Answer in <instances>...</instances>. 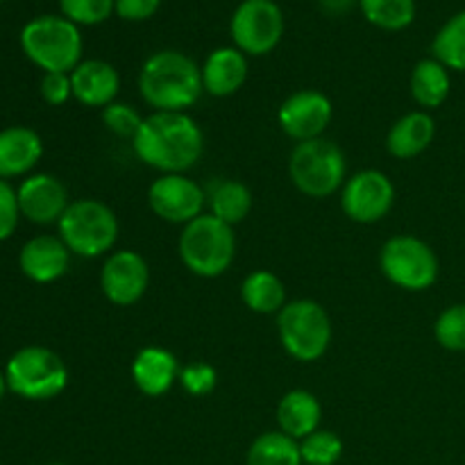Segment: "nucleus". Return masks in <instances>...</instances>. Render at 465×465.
Returning a JSON list of instances; mask_svg holds the SVG:
<instances>
[{
	"label": "nucleus",
	"mask_w": 465,
	"mask_h": 465,
	"mask_svg": "<svg viewBox=\"0 0 465 465\" xmlns=\"http://www.w3.org/2000/svg\"><path fill=\"white\" fill-rule=\"evenodd\" d=\"M132 148L145 166L163 175L186 173L203 157L204 134L186 112H154L143 118Z\"/></svg>",
	"instance_id": "obj_1"
},
{
	"label": "nucleus",
	"mask_w": 465,
	"mask_h": 465,
	"mask_svg": "<svg viewBox=\"0 0 465 465\" xmlns=\"http://www.w3.org/2000/svg\"><path fill=\"white\" fill-rule=\"evenodd\" d=\"M141 98L154 112H186L203 95V68L184 53L159 50L139 73Z\"/></svg>",
	"instance_id": "obj_2"
},
{
	"label": "nucleus",
	"mask_w": 465,
	"mask_h": 465,
	"mask_svg": "<svg viewBox=\"0 0 465 465\" xmlns=\"http://www.w3.org/2000/svg\"><path fill=\"white\" fill-rule=\"evenodd\" d=\"M180 259L193 275L213 280L230 271L236 257L234 227L218 221L212 213H203L180 234Z\"/></svg>",
	"instance_id": "obj_3"
},
{
	"label": "nucleus",
	"mask_w": 465,
	"mask_h": 465,
	"mask_svg": "<svg viewBox=\"0 0 465 465\" xmlns=\"http://www.w3.org/2000/svg\"><path fill=\"white\" fill-rule=\"evenodd\" d=\"M21 48L45 73H73L82 62V35L64 16L32 18L21 32Z\"/></svg>",
	"instance_id": "obj_4"
},
{
	"label": "nucleus",
	"mask_w": 465,
	"mask_h": 465,
	"mask_svg": "<svg viewBox=\"0 0 465 465\" xmlns=\"http://www.w3.org/2000/svg\"><path fill=\"white\" fill-rule=\"evenodd\" d=\"M57 225L59 239L66 243L71 254L84 259L103 257L118 239V218L103 200H73Z\"/></svg>",
	"instance_id": "obj_5"
},
{
	"label": "nucleus",
	"mask_w": 465,
	"mask_h": 465,
	"mask_svg": "<svg viewBox=\"0 0 465 465\" xmlns=\"http://www.w3.org/2000/svg\"><path fill=\"white\" fill-rule=\"evenodd\" d=\"M345 154L334 141L312 139L293 148L289 157L291 182L309 198H330L345 184Z\"/></svg>",
	"instance_id": "obj_6"
},
{
	"label": "nucleus",
	"mask_w": 465,
	"mask_h": 465,
	"mask_svg": "<svg viewBox=\"0 0 465 465\" xmlns=\"http://www.w3.org/2000/svg\"><path fill=\"white\" fill-rule=\"evenodd\" d=\"M280 343L293 359L304 363L318 361L331 343V321L316 300H291L277 313Z\"/></svg>",
	"instance_id": "obj_7"
},
{
	"label": "nucleus",
	"mask_w": 465,
	"mask_h": 465,
	"mask_svg": "<svg viewBox=\"0 0 465 465\" xmlns=\"http://www.w3.org/2000/svg\"><path fill=\"white\" fill-rule=\"evenodd\" d=\"M7 389L25 400H53L68 386V368L57 352L27 345L7 361Z\"/></svg>",
	"instance_id": "obj_8"
},
{
	"label": "nucleus",
	"mask_w": 465,
	"mask_h": 465,
	"mask_svg": "<svg viewBox=\"0 0 465 465\" xmlns=\"http://www.w3.org/2000/svg\"><path fill=\"white\" fill-rule=\"evenodd\" d=\"M380 268L391 284L413 293L431 289L439 280V257L430 243L411 234L391 236L381 245Z\"/></svg>",
	"instance_id": "obj_9"
},
{
	"label": "nucleus",
	"mask_w": 465,
	"mask_h": 465,
	"mask_svg": "<svg viewBox=\"0 0 465 465\" xmlns=\"http://www.w3.org/2000/svg\"><path fill=\"white\" fill-rule=\"evenodd\" d=\"M230 32L241 53L262 57L282 41L284 14L272 0H243L232 16Z\"/></svg>",
	"instance_id": "obj_10"
},
{
	"label": "nucleus",
	"mask_w": 465,
	"mask_h": 465,
	"mask_svg": "<svg viewBox=\"0 0 465 465\" xmlns=\"http://www.w3.org/2000/svg\"><path fill=\"white\" fill-rule=\"evenodd\" d=\"M395 204V186L391 177L381 171L354 173L350 180H345L341 189V207L343 213L354 223L372 225L380 223L391 213Z\"/></svg>",
	"instance_id": "obj_11"
},
{
	"label": "nucleus",
	"mask_w": 465,
	"mask_h": 465,
	"mask_svg": "<svg viewBox=\"0 0 465 465\" xmlns=\"http://www.w3.org/2000/svg\"><path fill=\"white\" fill-rule=\"evenodd\" d=\"M148 204L162 221L173 225H189L207 204V193L184 173H168L157 177L148 189Z\"/></svg>",
	"instance_id": "obj_12"
},
{
	"label": "nucleus",
	"mask_w": 465,
	"mask_h": 465,
	"mask_svg": "<svg viewBox=\"0 0 465 465\" xmlns=\"http://www.w3.org/2000/svg\"><path fill=\"white\" fill-rule=\"evenodd\" d=\"M150 284L148 262L134 250L112 252L100 271V289L116 307H132L145 295Z\"/></svg>",
	"instance_id": "obj_13"
},
{
	"label": "nucleus",
	"mask_w": 465,
	"mask_h": 465,
	"mask_svg": "<svg viewBox=\"0 0 465 465\" xmlns=\"http://www.w3.org/2000/svg\"><path fill=\"white\" fill-rule=\"evenodd\" d=\"M331 116H334L331 100L318 89L295 91L282 103L280 112H277L282 132L298 143L321 139L322 132L331 123Z\"/></svg>",
	"instance_id": "obj_14"
},
{
	"label": "nucleus",
	"mask_w": 465,
	"mask_h": 465,
	"mask_svg": "<svg viewBox=\"0 0 465 465\" xmlns=\"http://www.w3.org/2000/svg\"><path fill=\"white\" fill-rule=\"evenodd\" d=\"M18 207H21V216H25L30 223L36 225H50V223H59L64 212L68 209L71 200H68V191L57 177L53 175H32L18 186Z\"/></svg>",
	"instance_id": "obj_15"
},
{
	"label": "nucleus",
	"mask_w": 465,
	"mask_h": 465,
	"mask_svg": "<svg viewBox=\"0 0 465 465\" xmlns=\"http://www.w3.org/2000/svg\"><path fill=\"white\" fill-rule=\"evenodd\" d=\"M18 266L27 280L36 284H50L66 275L71 266V250L59 236H35L21 248Z\"/></svg>",
	"instance_id": "obj_16"
},
{
	"label": "nucleus",
	"mask_w": 465,
	"mask_h": 465,
	"mask_svg": "<svg viewBox=\"0 0 465 465\" xmlns=\"http://www.w3.org/2000/svg\"><path fill=\"white\" fill-rule=\"evenodd\" d=\"M73 98L84 107L104 109L107 104L116 103L121 91V75L116 68L103 59H86L75 66L71 73Z\"/></svg>",
	"instance_id": "obj_17"
},
{
	"label": "nucleus",
	"mask_w": 465,
	"mask_h": 465,
	"mask_svg": "<svg viewBox=\"0 0 465 465\" xmlns=\"http://www.w3.org/2000/svg\"><path fill=\"white\" fill-rule=\"evenodd\" d=\"M180 361L171 350L150 345L136 352L132 361V380L148 398H162L180 381Z\"/></svg>",
	"instance_id": "obj_18"
},
{
	"label": "nucleus",
	"mask_w": 465,
	"mask_h": 465,
	"mask_svg": "<svg viewBox=\"0 0 465 465\" xmlns=\"http://www.w3.org/2000/svg\"><path fill=\"white\" fill-rule=\"evenodd\" d=\"M248 80V59L239 48H218L203 64V89L213 98L234 95Z\"/></svg>",
	"instance_id": "obj_19"
},
{
	"label": "nucleus",
	"mask_w": 465,
	"mask_h": 465,
	"mask_svg": "<svg viewBox=\"0 0 465 465\" xmlns=\"http://www.w3.org/2000/svg\"><path fill=\"white\" fill-rule=\"evenodd\" d=\"M44 154L41 136L30 127L0 130V180L30 173Z\"/></svg>",
	"instance_id": "obj_20"
},
{
	"label": "nucleus",
	"mask_w": 465,
	"mask_h": 465,
	"mask_svg": "<svg viewBox=\"0 0 465 465\" xmlns=\"http://www.w3.org/2000/svg\"><path fill=\"white\" fill-rule=\"evenodd\" d=\"M436 136V123L430 112H409L391 125L386 148L395 159H413L425 153Z\"/></svg>",
	"instance_id": "obj_21"
},
{
	"label": "nucleus",
	"mask_w": 465,
	"mask_h": 465,
	"mask_svg": "<svg viewBox=\"0 0 465 465\" xmlns=\"http://www.w3.org/2000/svg\"><path fill=\"white\" fill-rule=\"evenodd\" d=\"M322 407L313 393L304 389L289 391L277 404V425L280 431L295 440L307 439L316 430H321Z\"/></svg>",
	"instance_id": "obj_22"
},
{
	"label": "nucleus",
	"mask_w": 465,
	"mask_h": 465,
	"mask_svg": "<svg viewBox=\"0 0 465 465\" xmlns=\"http://www.w3.org/2000/svg\"><path fill=\"white\" fill-rule=\"evenodd\" d=\"M241 300L250 312L271 316L286 307V286L275 272L254 271L241 284Z\"/></svg>",
	"instance_id": "obj_23"
},
{
	"label": "nucleus",
	"mask_w": 465,
	"mask_h": 465,
	"mask_svg": "<svg viewBox=\"0 0 465 465\" xmlns=\"http://www.w3.org/2000/svg\"><path fill=\"white\" fill-rule=\"evenodd\" d=\"M411 95L420 107L436 109L448 100L452 80L450 71L439 62V59H420L411 71Z\"/></svg>",
	"instance_id": "obj_24"
},
{
	"label": "nucleus",
	"mask_w": 465,
	"mask_h": 465,
	"mask_svg": "<svg viewBox=\"0 0 465 465\" xmlns=\"http://www.w3.org/2000/svg\"><path fill=\"white\" fill-rule=\"evenodd\" d=\"M207 204L212 216L234 227L252 212V191L239 180H221L209 189Z\"/></svg>",
	"instance_id": "obj_25"
},
{
	"label": "nucleus",
	"mask_w": 465,
	"mask_h": 465,
	"mask_svg": "<svg viewBox=\"0 0 465 465\" xmlns=\"http://www.w3.org/2000/svg\"><path fill=\"white\" fill-rule=\"evenodd\" d=\"M245 465H302L300 443L284 431H266L252 440Z\"/></svg>",
	"instance_id": "obj_26"
},
{
	"label": "nucleus",
	"mask_w": 465,
	"mask_h": 465,
	"mask_svg": "<svg viewBox=\"0 0 465 465\" xmlns=\"http://www.w3.org/2000/svg\"><path fill=\"white\" fill-rule=\"evenodd\" d=\"M431 53L448 71H465V9L440 27L431 44Z\"/></svg>",
	"instance_id": "obj_27"
},
{
	"label": "nucleus",
	"mask_w": 465,
	"mask_h": 465,
	"mask_svg": "<svg viewBox=\"0 0 465 465\" xmlns=\"http://www.w3.org/2000/svg\"><path fill=\"white\" fill-rule=\"evenodd\" d=\"M361 12L381 30H404L416 18V0H359Z\"/></svg>",
	"instance_id": "obj_28"
},
{
	"label": "nucleus",
	"mask_w": 465,
	"mask_h": 465,
	"mask_svg": "<svg viewBox=\"0 0 465 465\" xmlns=\"http://www.w3.org/2000/svg\"><path fill=\"white\" fill-rule=\"evenodd\" d=\"M298 443L300 457L307 465H336L343 457V440L330 430H316Z\"/></svg>",
	"instance_id": "obj_29"
},
{
	"label": "nucleus",
	"mask_w": 465,
	"mask_h": 465,
	"mask_svg": "<svg viewBox=\"0 0 465 465\" xmlns=\"http://www.w3.org/2000/svg\"><path fill=\"white\" fill-rule=\"evenodd\" d=\"M434 336L440 348L450 352H465V304H452L439 316Z\"/></svg>",
	"instance_id": "obj_30"
},
{
	"label": "nucleus",
	"mask_w": 465,
	"mask_h": 465,
	"mask_svg": "<svg viewBox=\"0 0 465 465\" xmlns=\"http://www.w3.org/2000/svg\"><path fill=\"white\" fill-rule=\"evenodd\" d=\"M59 7L75 25H98L112 16L116 0H59Z\"/></svg>",
	"instance_id": "obj_31"
},
{
	"label": "nucleus",
	"mask_w": 465,
	"mask_h": 465,
	"mask_svg": "<svg viewBox=\"0 0 465 465\" xmlns=\"http://www.w3.org/2000/svg\"><path fill=\"white\" fill-rule=\"evenodd\" d=\"M103 123L112 134L121 136V139L134 141L141 125H143V116H141L139 109H134L132 104L112 103L103 109Z\"/></svg>",
	"instance_id": "obj_32"
},
{
	"label": "nucleus",
	"mask_w": 465,
	"mask_h": 465,
	"mask_svg": "<svg viewBox=\"0 0 465 465\" xmlns=\"http://www.w3.org/2000/svg\"><path fill=\"white\" fill-rule=\"evenodd\" d=\"M180 384L193 398H204V395L212 393L218 384V372L216 368L209 366L204 361L186 363L180 371Z\"/></svg>",
	"instance_id": "obj_33"
},
{
	"label": "nucleus",
	"mask_w": 465,
	"mask_h": 465,
	"mask_svg": "<svg viewBox=\"0 0 465 465\" xmlns=\"http://www.w3.org/2000/svg\"><path fill=\"white\" fill-rule=\"evenodd\" d=\"M18 216H21V207H18L16 191L7 182L0 180V241H7L16 232Z\"/></svg>",
	"instance_id": "obj_34"
},
{
	"label": "nucleus",
	"mask_w": 465,
	"mask_h": 465,
	"mask_svg": "<svg viewBox=\"0 0 465 465\" xmlns=\"http://www.w3.org/2000/svg\"><path fill=\"white\" fill-rule=\"evenodd\" d=\"M41 95L53 107L66 104L73 98L71 73H45L41 80Z\"/></svg>",
	"instance_id": "obj_35"
},
{
	"label": "nucleus",
	"mask_w": 465,
	"mask_h": 465,
	"mask_svg": "<svg viewBox=\"0 0 465 465\" xmlns=\"http://www.w3.org/2000/svg\"><path fill=\"white\" fill-rule=\"evenodd\" d=\"M162 5V0H116L114 12L123 18V21H148L154 16Z\"/></svg>",
	"instance_id": "obj_36"
},
{
	"label": "nucleus",
	"mask_w": 465,
	"mask_h": 465,
	"mask_svg": "<svg viewBox=\"0 0 465 465\" xmlns=\"http://www.w3.org/2000/svg\"><path fill=\"white\" fill-rule=\"evenodd\" d=\"M359 0H318L321 9L330 16H341V14H348L350 9L357 5Z\"/></svg>",
	"instance_id": "obj_37"
},
{
	"label": "nucleus",
	"mask_w": 465,
	"mask_h": 465,
	"mask_svg": "<svg viewBox=\"0 0 465 465\" xmlns=\"http://www.w3.org/2000/svg\"><path fill=\"white\" fill-rule=\"evenodd\" d=\"M5 391H7V380H5V375H0V400H3Z\"/></svg>",
	"instance_id": "obj_38"
},
{
	"label": "nucleus",
	"mask_w": 465,
	"mask_h": 465,
	"mask_svg": "<svg viewBox=\"0 0 465 465\" xmlns=\"http://www.w3.org/2000/svg\"><path fill=\"white\" fill-rule=\"evenodd\" d=\"M50 465H64V463H50Z\"/></svg>",
	"instance_id": "obj_39"
},
{
	"label": "nucleus",
	"mask_w": 465,
	"mask_h": 465,
	"mask_svg": "<svg viewBox=\"0 0 465 465\" xmlns=\"http://www.w3.org/2000/svg\"><path fill=\"white\" fill-rule=\"evenodd\" d=\"M0 3H3V0H0Z\"/></svg>",
	"instance_id": "obj_40"
}]
</instances>
